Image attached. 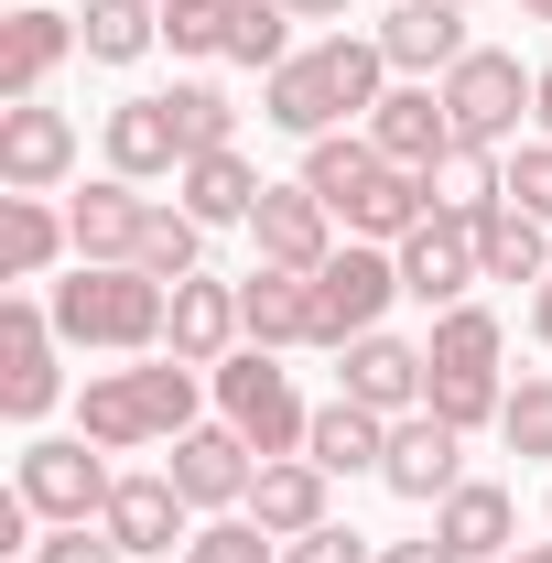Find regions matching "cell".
<instances>
[{
	"label": "cell",
	"instance_id": "6da1fadb",
	"mask_svg": "<svg viewBox=\"0 0 552 563\" xmlns=\"http://www.w3.org/2000/svg\"><path fill=\"white\" fill-rule=\"evenodd\" d=\"M390 98V55L379 33H314L292 66L261 76V120L292 141H325V131H368V109Z\"/></svg>",
	"mask_w": 552,
	"mask_h": 563
},
{
	"label": "cell",
	"instance_id": "7a4b0ae2",
	"mask_svg": "<svg viewBox=\"0 0 552 563\" xmlns=\"http://www.w3.org/2000/svg\"><path fill=\"white\" fill-rule=\"evenodd\" d=\"M217 379L207 368H185V357H141V368H87V390H76V433L87 444H109V455H141V444H174V433H196V401H207Z\"/></svg>",
	"mask_w": 552,
	"mask_h": 563
},
{
	"label": "cell",
	"instance_id": "3957f363",
	"mask_svg": "<svg viewBox=\"0 0 552 563\" xmlns=\"http://www.w3.org/2000/svg\"><path fill=\"white\" fill-rule=\"evenodd\" d=\"M55 336L98 357H163V314H174V282L131 272V261H76L55 292Z\"/></svg>",
	"mask_w": 552,
	"mask_h": 563
},
{
	"label": "cell",
	"instance_id": "277c9868",
	"mask_svg": "<svg viewBox=\"0 0 552 563\" xmlns=\"http://www.w3.org/2000/svg\"><path fill=\"white\" fill-rule=\"evenodd\" d=\"M11 488L33 498V520L55 531V520H109L120 466H109V444H87V433H33L22 466H11Z\"/></svg>",
	"mask_w": 552,
	"mask_h": 563
},
{
	"label": "cell",
	"instance_id": "5b68a950",
	"mask_svg": "<svg viewBox=\"0 0 552 563\" xmlns=\"http://www.w3.org/2000/svg\"><path fill=\"white\" fill-rule=\"evenodd\" d=\"M217 379V422H239L261 455H303V433H314V412H303V390H292V368H281L272 347H239L207 368Z\"/></svg>",
	"mask_w": 552,
	"mask_h": 563
},
{
	"label": "cell",
	"instance_id": "8992f818",
	"mask_svg": "<svg viewBox=\"0 0 552 563\" xmlns=\"http://www.w3.org/2000/svg\"><path fill=\"white\" fill-rule=\"evenodd\" d=\"M390 303H401V261H390L379 239H346L336 261L314 272V347L336 357V347H357V336H379Z\"/></svg>",
	"mask_w": 552,
	"mask_h": 563
},
{
	"label": "cell",
	"instance_id": "52a82bcc",
	"mask_svg": "<svg viewBox=\"0 0 552 563\" xmlns=\"http://www.w3.org/2000/svg\"><path fill=\"white\" fill-rule=\"evenodd\" d=\"M444 87V109H455V141H477V152H509L520 141V120H531V87L542 76L520 66V55H498V44H477L455 76H433Z\"/></svg>",
	"mask_w": 552,
	"mask_h": 563
},
{
	"label": "cell",
	"instance_id": "ba28073f",
	"mask_svg": "<svg viewBox=\"0 0 552 563\" xmlns=\"http://www.w3.org/2000/svg\"><path fill=\"white\" fill-rule=\"evenodd\" d=\"M55 303H33V292H11L0 303V422H44L66 401V368H55Z\"/></svg>",
	"mask_w": 552,
	"mask_h": 563
},
{
	"label": "cell",
	"instance_id": "9c48e42d",
	"mask_svg": "<svg viewBox=\"0 0 552 563\" xmlns=\"http://www.w3.org/2000/svg\"><path fill=\"white\" fill-rule=\"evenodd\" d=\"M390 261H401V303H433V314L477 303V282H487L477 272V217H455V207H433Z\"/></svg>",
	"mask_w": 552,
	"mask_h": 563
},
{
	"label": "cell",
	"instance_id": "30bf717a",
	"mask_svg": "<svg viewBox=\"0 0 552 563\" xmlns=\"http://www.w3.org/2000/svg\"><path fill=\"white\" fill-rule=\"evenodd\" d=\"M163 477L196 498V509H250V488H261V444L239 433V422H196V433H174V455H163Z\"/></svg>",
	"mask_w": 552,
	"mask_h": 563
},
{
	"label": "cell",
	"instance_id": "8fae6325",
	"mask_svg": "<svg viewBox=\"0 0 552 563\" xmlns=\"http://www.w3.org/2000/svg\"><path fill=\"white\" fill-rule=\"evenodd\" d=\"M379 488L412 498V509H444V498L466 488V433L444 412H401L390 422V455H379Z\"/></svg>",
	"mask_w": 552,
	"mask_h": 563
},
{
	"label": "cell",
	"instance_id": "7c38bea8",
	"mask_svg": "<svg viewBox=\"0 0 552 563\" xmlns=\"http://www.w3.org/2000/svg\"><path fill=\"white\" fill-rule=\"evenodd\" d=\"M76 174V120L55 98H11L0 109V196H55Z\"/></svg>",
	"mask_w": 552,
	"mask_h": 563
},
{
	"label": "cell",
	"instance_id": "4fadbf2b",
	"mask_svg": "<svg viewBox=\"0 0 552 563\" xmlns=\"http://www.w3.org/2000/svg\"><path fill=\"white\" fill-rule=\"evenodd\" d=\"M368 33H379L390 76H422V87H433V76H455L466 55H477V44H466V0H390Z\"/></svg>",
	"mask_w": 552,
	"mask_h": 563
},
{
	"label": "cell",
	"instance_id": "5bb4252c",
	"mask_svg": "<svg viewBox=\"0 0 552 563\" xmlns=\"http://www.w3.org/2000/svg\"><path fill=\"white\" fill-rule=\"evenodd\" d=\"M368 141L401 163V174H444L466 141H455V109H444V87H422V76H401L379 109H368Z\"/></svg>",
	"mask_w": 552,
	"mask_h": 563
},
{
	"label": "cell",
	"instance_id": "9a60e30c",
	"mask_svg": "<svg viewBox=\"0 0 552 563\" xmlns=\"http://www.w3.org/2000/svg\"><path fill=\"white\" fill-rule=\"evenodd\" d=\"M250 239H261L272 272H325V261H336V207H325L314 185H261Z\"/></svg>",
	"mask_w": 552,
	"mask_h": 563
},
{
	"label": "cell",
	"instance_id": "2e32d148",
	"mask_svg": "<svg viewBox=\"0 0 552 563\" xmlns=\"http://www.w3.org/2000/svg\"><path fill=\"white\" fill-rule=\"evenodd\" d=\"M66 55H87L76 11H55V0H22V11L0 22V109H11V98H44Z\"/></svg>",
	"mask_w": 552,
	"mask_h": 563
},
{
	"label": "cell",
	"instance_id": "e0dca14e",
	"mask_svg": "<svg viewBox=\"0 0 552 563\" xmlns=\"http://www.w3.org/2000/svg\"><path fill=\"white\" fill-rule=\"evenodd\" d=\"M98 531H109V542H120L131 563L185 553V542H196V498H185L174 477H163V466H152V477H120V498H109V520H98Z\"/></svg>",
	"mask_w": 552,
	"mask_h": 563
},
{
	"label": "cell",
	"instance_id": "ac0fdd59",
	"mask_svg": "<svg viewBox=\"0 0 552 563\" xmlns=\"http://www.w3.org/2000/svg\"><path fill=\"white\" fill-rule=\"evenodd\" d=\"M422 379H433V357L422 347H401V336H390V325H379V336H357V347H336V390L346 401H368V412H422Z\"/></svg>",
	"mask_w": 552,
	"mask_h": 563
},
{
	"label": "cell",
	"instance_id": "d6986e66",
	"mask_svg": "<svg viewBox=\"0 0 552 563\" xmlns=\"http://www.w3.org/2000/svg\"><path fill=\"white\" fill-rule=\"evenodd\" d=\"M163 347L185 357V368H217V357L250 347V325H239V282H174V314H163Z\"/></svg>",
	"mask_w": 552,
	"mask_h": 563
},
{
	"label": "cell",
	"instance_id": "ffe728a7",
	"mask_svg": "<svg viewBox=\"0 0 552 563\" xmlns=\"http://www.w3.org/2000/svg\"><path fill=\"white\" fill-rule=\"evenodd\" d=\"M433 542L455 563H498V553H520V498L498 488V477H466V488L433 509Z\"/></svg>",
	"mask_w": 552,
	"mask_h": 563
},
{
	"label": "cell",
	"instance_id": "44dd1931",
	"mask_svg": "<svg viewBox=\"0 0 552 563\" xmlns=\"http://www.w3.org/2000/svg\"><path fill=\"white\" fill-rule=\"evenodd\" d=\"M109 174H131V185H163V174H185V131H174V98H163V87L109 109Z\"/></svg>",
	"mask_w": 552,
	"mask_h": 563
},
{
	"label": "cell",
	"instance_id": "7402d4cb",
	"mask_svg": "<svg viewBox=\"0 0 552 563\" xmlns=\"http://www.w3.org/2000/svg\"><path fill=\"white\" fill-rule=\"evenodd\" d=\"M325 488H336V477H325L314 455H261V488H250V520H261L272 542H303V531H325V520H336V509H325Z\"/></svg>",
	"mask_w": 552,
	"mask_h": 563
},
{
	"label": "cell",
	"instance_id": "603a6c76",
	"mask_svg": "<svg viewBox=\"0 0 552 563\" xmlns=\"http://www.w3.org/2000/svg\"><path fill=\"white\" fill-rule=\"evenodd\" d=\"M76 228V261H141V228H152V196H141L131 174H98L87 196L66 207Z\"/></svg>",
	"mask_w": 552,
	"mask_h": 563
},
{
	"label": "cell",
	"instance_id": "cb8c5ba5",
	"mask_svg": "<svg viewBox=\"0 0 552 563\" xmlns=\"http://www.w3.org/2000/svg\"><path fill=\"white\" fill-rule=\"evenodd\" d=\"M239 325L250 347H314V272H239Z\"/></svg>",
	"mask_w": 552,
	"mask_h": 563
},
{
	"label": "cell",
	"instance_id": "d4e9b609",
	"mask_svg": "<svg viewBox=\"0 0 552 563\" xmlns=\"http://www.w3.org/2000/svg\"><path fill=\"white\" fill-rule=\"evenodd\" d=\"M379 174H390V152H379L368 131H325V141H303V185L336 207V228L368 207V196H379Z\"/></svg>",
	"mask_w": 552,
	"mask_h": 563
},
{
	"label": "cell",
	"instance_id": "484cf974",
	"mask_svg": "<svg viewBox=\"0 0 552 563\" xmlns=\"http://www.w3.org/2000/svg\"><path fill=\"white\" fill-rule=\"evenodd\" d=\"M76 250V228L55 196H0V282H44Z\"/></svg>",
	"mask_w": 552,
	"mask_h": 563
},
{
	"label": "cell",
	"instance_id": "4316f807",
	"mask_svg": "<svg viewBox=\"0 0 552 563\" xmlns=\"http://www.w3.org/2000/svg\"><path fill=\"white\" fill-rule=\"evenodd\" d=\"M174 207L196 217V228H250V207H261L250 152H196V163L174 174Z\"/></svg>",
	"mask_w": 552,
	"mask_h": 563
},
{
	"label": "cell",
	"instance_id": "83f0119b",
	"mask_svg": "<svg viewBox=\"0 0 552 563\" xmlns=\"http://www.w3.org/2000/svg\"><path fill=\"white\" fill-rule=\"evenodd\" d=\"M303 455L325 466V477H379V455H390V412H368V401H325L314 433H303Z\"/></svg>",
	"mask_w": 552,
	"mask_h": 563
},
{
	"label": "cell",
	"instance_id": "f1b7e54d",
	"mask_svg": "<svg viewBox=\"0 0 552 563\" xmlns=\"http://www.w3.org/2000/svg\"><path fill=\"white\" fill-rule=\"evenodd\" d=\"M76 33H87V66H141L163 44V0H87Z\"/></svg>",
	"mask_w": 552,
	"mask_h": 563
},
{
	"label": "cell",
	"instance_id": "f546056e",
	"mask_svg": "<svg viewBox=\"0 0 552 563\" xmlns=\"http://www.w3.org/2000/svg\"><path fill=\"white\" fill-rule=\"evenodd\" d=\"M477 272L487 282H542L552 272V228H542V217H520V207H487L477 217Z\"/></svg>",
	"mask_w": 552,
	"mask_h": 563
},
{
	"label": "cell",
	"instance_id": "4dcf8cb0",
	"mask_svg": "<svg viewBox=\"0 0 552 563\" xmlns=\"http://www.w3.org/2000/svg\"><path fill=\"white\" fill-rule=\"evenodd\" d=\"M422 357H433V368H466V379H498L509 336H498V314H487V303H455V314H433Z\"/></svg>",
	"mask_w": 552,
	"mask_h": 563
},
{
	"label": "cell",
	"instance_id": "1f68e13d",
	"mask_svg": "<svg viewBox=\"0 0 552 563\" xmlns=\"http://www.w3.org/2000/svg\"><path fill=\"white\" fill-rule=\"evenodd\" d=\"M163 98H174V131H185V163H196V152H239V98H228V87H207V76H174Z\"/></svg>",
	"mask_w": 552,
	"mask_h": 563
},
{
	"label": "cell",
	"instance_id": "d6a6232c",
	"mask_svg": "<svg viewBox=\"0 0 552 563\" xmlns=\"http://www.w3.org/2000/svg\"><path fill=\"white\" fill-rule=\"evenodd\" d=\"M228 55H239V66H292V55H303V44H292V11H281V0H228Z\"/></svg>",
	"mask_w": 552,
	"mask_h": 563
},
{
	"label": "cell",
	"instance_id": "836d02e7",
	"mask_svg": "<svg viewBox=\"0 0 552 563\" xmlns=\"http://www.w3.org/2000/svg\"><path fill=\"white\" fill-rule=\"evenodd\" d=\"M196 250H207V228H196L185 207H163V196H152V228H141V261H131V272H152V282H196Z\"/></svg>",
	"mask_w": 552,
	"mask_h": 563
},
{
	"label": "cell",
	"instance_id": "e575fe53",
	"mask_svg": "<svg viewBox=\"0 0 552 563\" xmlns=\"http://www.w3.org/2000/svg\"><path fill=\"white\" fill-rule=\"evenodd\" d=\"M174 563H281V542L250 520V509H217V520H196V542Z\"/></svg>",
	"mask_w": 552,
	"mask_h": 563
},
{
	"label": "cell",
	"instance_id": "d590c367",
	"mask_svg": "<svg viewBox=\"0 0 552 563\" xmlns=\"http://www.w3.org/2000/svg\"><path fill=\"white\" fill-rule=\"evenodd\" d=\"M422 412H444L455 433H477V422H498V412H509V379H466V368H433V379H422Z\"/></svg>",
	"mask_w": 552,
	"mask_h": 563
},
{
	"label": "cell",
	"instance_id": "8d00e7d4",
	"mask_svg": "<svg viewBox=\"0 0 552 563\" xmlns=\"http://www.w3.org/2000/svg\"><path fill=\"white\" fill-rule=\"evenodd\" d=\"M498 433H509V455H552V368H520V379H509Z\"/></svg>",
	"mask_w": 552,
	"mask_h": 563
},
{
	"label": "cell",
	"instance_id": "74e56055",
	"mask_svg": "<svg viewBox=\"0 0 552 563\" xmlns=\"http://www.w3.org/2000/svg\"><path fill=\"white\" fill-rule=\"evenodd\" d=\"M163 44L174 55H228V0H163Z\"/></svg>",
	"mask_w": 552,
	"mask_h": 563
},
{
	"label": "cell",
	"instance_id": "f35d334b",
	"mask_svg": "<svg viewBox=\"0 0 552 563\" xmlns=\"http://www.w3.org/2000/svg\"><path fill=\"white\" fill-rule=\"evenodd\" d=\"M509 207L552 228V141H542V131H531V141H509Z\"/></svg>",
	"mask_w": 552,
	"mask_h": 563
},
{
	"label": "cell",
	"instance_id": "ab89813d",
	"mask_svg": "<svg viewBox=\"0 0 552 563\" xmlns=\"http://www.w3.org/2000/svg\"><path fill=\"white\" fill-rule=\"evenodd\" d=\"M22 563H131V553H120L98 520H55V531H44V542H33Z\"/></svg>",
	"mask_w": 552,
	"mask_h": 563
},
{
	"label": "cell",
	"instance_id": "60d3db41",
	"mask_svg": "<svg viewBox=\"0 0 552 563\" xmlns=\"http://www.w3.org/2000/svg\"><path fill=\"white\" fill-rule=\"evenodd\" d=\"M281 563H379V542H357L346 520H325V531H303V542H281Z\"/></svg>",
	"mask_w": 552,
	"mask_h": 563
},
{
	"label": "cell",
	"instance_id": "b9f144b4",
	"mask_svg": "<svg viewBox=\"0 0 552 563\" xmlns=\"http://www.w3.org/2000/svg\"><path fill=\"white\" fill-rule=\"evenodd\" d=\"M379 563H455L444 542H379Z\"/></svg>",
	"mask_w": 552,
	"mask_h": 563
},
{
	"label": "cell",
	"instance_id": "7bdbcfd3",
	"mask_svg": "<svg viewBox=\"0 0 552 563\" xmlns=\"http://www.w3.org/2000/svg\"><path fill=\"white\" fill-rule=\"evenodd\" d=\"M531 336H542V347H552V272L531 282Z\"/></svg>",
	"mask_w": 552,
	"mask_h": 563
},
{
	"label": "cell",
	"instance_id": "ee69618b",
	"mask_svg": "<svg viewBox=\"0 0 552 563\" xmlns=\"http://www.w3.org/2000/svg\"><path fill=\"white\" fill-rule=\"evenodd\" d=\"M292 22H346V0H281Z\"/></svg>",
	"mask_w": 552,
	"mask_h": 563
},
{
	"label": "cell",
	"instance_id": "f6af8a7d",
	"mask_svg": "<svg viewBox=\"0 0 552 563\" xmlns=\"http://www.w3.org/2000/svg\"><path fill=\"white\" fill-rule=\"evenodd\" d=\"M531 131L552 141V66H542V87H531Z\"/></svg>",
	"mask_w": 552,
	"mask_h": 563
},
{
	"label": "cell",
	"instance_id": "bcb514c9",
	"mask_svg": "<svg viewBox=\"0 0 552 563\" xmlns=\"http://www.w3.org/2000/svg\"><path fill=\"white\" fill-rule=\"evenodd\" d=\"M498 563H552V542H520V553H498Z\"/></svg>",
	"mask_w": 552,
	"mask_h": 563
},
{
	"label": "cell",
	"instance_id": "7dc6e473",
	"mask_svg": "<svg viewBox=\"0 0 552 563\" xmlns=\"http://www.w3.org/2000/svg\"><path fill=\"white\" fill-rule=\"evenodd\" d=\"M520 11H531V22H552V0H520Z\"/></svg>",
	"mask_w": 552,
	"mask_h": 563
},
{
	"label": "cell",
	"instance_id": "c3c4849f",
	"mask_svg": "<svg viewBox=\"0 0 552 563\" xmlns=\"http://www.w3.org/2000/svg\"><path fill=\"white\" fill-rule=\"evenodd\" d=\"M466 11H477V0H466Z\"/></svg>",
	"mask_w": 552,
	"mask_h": 563
}]
</instances>
